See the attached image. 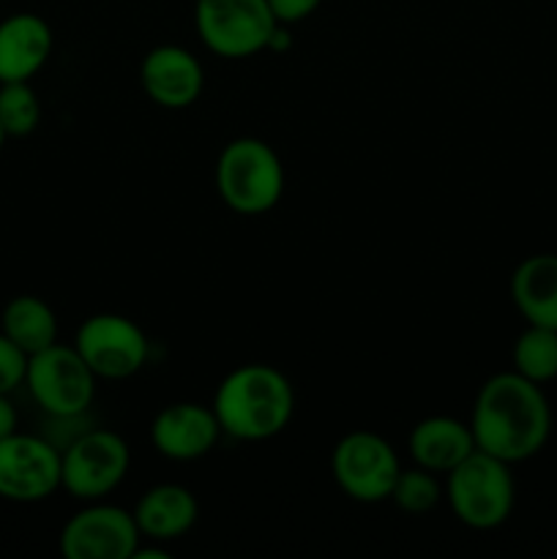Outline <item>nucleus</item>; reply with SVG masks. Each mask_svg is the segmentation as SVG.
<instances>
[{
  "mask_svg": "<svg viewBox=\"0 0 557 559\" xmlns=\"http://www.w3.org/2000/svg\"><path fill=\"white\" fill-rule=\"evenodd\" d=\"M475 448L508 464L528 462L544 451L552 435V407L535 382L517 371H500L481 385L470 415Z\"/></svg>",
  "mask_w": 557,
  "mask_h": 559,
  "instance_id": "1",
  "label": "nucleus"
},
{
  "mask_svg": "<svg viewBox=\"0 0 557 559\" xmlns=\"http://www.w3.org/2000/svg\"><path fill=\"white\" fill-rule=\"evenodd\" d=\"M222 435L240 442H265L287 429L295 391L287 377L268 364H244L229 371L213 396Z\"/></svg>",
  "mask_w": 557,
  "mask_h": 559,
  "instance_id": "2",
  "label": "nucleus"
},
{
  "mask_svg": "<svg viewBox=\"0 0 557 559\" xmlns=\"http://www.w3.org/2000/svg\"><path fill=\"white\" fill-rule=\"evenodd\" d=\"M216 189L224 205L238 216H262L284 194V164L268 142L238 136L216 158Z\"/></svg>",
  "mask_w": 557,
  "mask_h": 559,
  "instance_id": "3",
  "label": "nucleus"
},
{
  "mask_svg": "<svg viewBox=\"0 0 557 559\" xmlns=\"http://www.w3.org/2000/svg\"><path fill=\"white\" fill-rule=\"evenodd\" d=\"M446 500L464 527H500L508 522L517 502L511 464L475 448L462 464L448 473Z\"/></svg>",
  "mask_w": 557,
  "mask_h": 559,
  "instance_id": "4",
  "label": "nucleus"
},
{
  "mask_svg": "<svg viewBox=\"0 0 557 559\" xmlns=\"http://www.w3.org/2000/svg\"><path fill=\"white\" fill-rule=\"evenodd\" d=\"M96 380L76 347L55 342L27 358L25 385L33 402L55 420H74L87 413L96 399Z\"/></svg>",
  "mask_w": 557,
  "mask_h": 559,
  "instance_id": "5",
  "label": "nucleus"
},
{
  "mask_svg": "<svg viewBox=\"0 0 557 559\" xmlns=\"http://www.w3.org/2000/svg\"><path fill=\"white\" fill-rule=\"evenodd\" d=\"M131 467V448L118 431L87 429L60 451V489L74 500L96 502L112 495Z\"/></svg>",
  "mask_w": 557,
  "mask_h": 559,
  "instance_id": "6",
  "label": "nucleus"
},
{
  "mask_svg": "<svg viewBox=\"0 0 557 559\" xmlns=\"http://www.w3.org/2000/svg\"><path fill=\"white\" fill-rule=\"evenodd\" d=\"M194 25L200 41L213 55L244 60L268 52L278 22L268 0H197Z\"/></svg>",
  "mask_w": 557,
  "mask_h": 559,
  "instance_id": "7",
  "label": "nucleus"
},
{
  "mask_svg": "<svg viewBox=\"0 0 557 559\" xmlns=\"http://www.w3.org/2000/svg\"><path fill=\"white\" fill-rule=\"evenodd\" d=\"M402 473L396 451L375 431H349L331 453V475L339 491L360 506L391 500L393 484Z\"/></svg>",
  "mask_w": 557,
  "mask_h": 559,
  "instance_id": "8",
  "label": "nucleus"
},
{
  "mask_svg": "<svg viewBox=\"0 0 557 559\" xmlns=\"http://www.w3.org/2000/svg\"><path fill=\"white\" fill-rule=\"evenodd\" d=\"M74 347L98 380H129L151 355L145 331L134 320L112 311L87 317L76 328Z\"/></svg>",
  "mask_w": 557,
  "mask_h": 559,
  "instance_id": "9",
  "label": "nucleus"
},
{
  "mask_svg": "<svg viewBox=\"0 0 557 559\" xmlns=\"http://www.w3.org/2000/svg\"><path fill=\"white\" fill-rule=\"evenodd\" d=\"M60 489V448L36 435L14 431L0 440V500L44 502Z\"/></svg>",
  "mask_w": 557,
  "mask_h": 559,
  "instance_id": "10",
  "label": "nucleus"
},
{
  "mask_svg": "<svg viewBox=\"0 0 557 559\" xmlns=\"http://www.w3.org/2000/svg\"><path fill=\"white\" fill-rule=\"evenodd\" d=\"M140 540L134 513L96 500L63 524L60 555L66 559H131Z\"/></svg>",
  "mask_w": 557,
  "mask_h": 559,
  "instance_id": "11",
  "label": "nucleus"
},
{
  "mask_svg": "<svg viewBox=\"0 0 557 559\" xmlns=\"http://www.w3.org/2000/svg\"><path fill=\"white\" fill-rule=\"evenodd\" d=\"M222 437L213 407L200 402L167 404L153 418L151 442L169 462H197L216 448Z\"/></svg>",
  "mask_w": 557,
  "mask_h": 559,
  "instance_id": "12",
  "label": "nucleus"
},
{
  "mask_svg": "<svg viewBox=\"0 0 557 559\" xmlns=\"http://www.w3.org/2000/svg\"><path fill=\"white\" fill-rule=\"evenodd\" d=\"M140 85L156 107L186 109L202 96L205 69L186 47L162 44L142 58Z\"/></svg>",
  "mask_w": 557,
  "mask_h": 559,
  "instance_id": "13",
  "label": "nucleus"
},
{
  "mask_svg": "<svg viewBox=\"0 0 557 559\" xmlns=\"http://www.w3.org/2000/svg\"><path fill=\"white\" fill-rule=\"evenodd\" d=\"M55 36L47 20L20 11L0 22V82H31L47 66Z\"/></svg>",
  "mask_w": 557,
  "mask_h": 559,
  "instance_id": "14",
  "label": "nucleus"
},
{
  "mask_svg": "<svg viewBox=\"0 0 557 559\" xmlns=\"http://www.w3.org/2000/svg\"><path fill=\"white\" fill-rule=\"evenodd\" d=\"M131 513H134L142 538L167 544V540L183 538L194 527L197 519H200V506L186 486L158 484L137 500Z\"/></svg>",
  "mask_w": 557,
  "mask_h": 559,
  "instance_id": "15",
  "label": "nucleus"
},
{
  "mask_svg": "<svg viewBox=\"0 0 557 559\" xmlns=\"http://www.w3.org/2000/svg\"><path fill=\"white\" fill-rule=\"evenodd\" d=\"M410 456L429 473H451L475 451V437L470 424L448 415H431L415 424L410 431Z\"/></svg>",
  "mask_w": 557,
  "mask_h": 559,
  "instance_id": "16",
  "label": "nucleus"
},
{
  "mask_svg": "<svg viewBox=\"0 0 557 559\" xmlns=\"http://www.w3.org/2000/svg\"><path fill=\"white\" fill-rule=\"evenodd\" d=\"M511 300L528 325L557 331V254H530L511 276Z\"/></svg>",
  "mask_w": 557,
  "mask_h": 559,
  "instance_id": "17",
  "label": "nucleus"
},
{
  "mask_svg": "<svg viewBox=\"0 0 557 559\" xmlns=\"http://www.w3.org/2000/svg\"><path fill=\"white\" fill-rule=\"evenodd\" d=\"M0 333L31 358L58 342V317L52 306L38 295H16L3 306Z\"/></svg>",
  "mask_w": 557,
  "mask_h": 559,
  "instance_id": "18",
  "label": "nucleus"
},
{
  "mask_svg": "<svg viewBox=\"0 0 557 559\" xmlns=\"http://www.w3.org/2000/svg\"><path fill=\"white\" fill-rule=\"evenodd\" d=\"M513 371L524 380L544 385L557 377V331L544 325H528L513 342Z\"/></svg>",
  "mask_w": 557,
  "mask_h": 559,
  "instance_id": "19",
  "label": "nucleus"
},
{
  "mask_svg": "<svg viewBox=\"0 0 557 559\" xmlns=\"http://www.w3.org/2000/svg\"><path fill=\"white\" fill-rule=\"evenodd\" d=\"M42 123V102L31 82H0V126L5 136H27Z\"/></svg>",
  "mask_w": 557,
  "mask_h": 559,
  "instance_id": "20",
  "label": "nucleus"
},
{
  "mask_svg": "<svg viewBox=\"0 0 557 559\" xmlns=\"http://www.w3.org/2000/svg\"><path fill=\"white\" fill-rule=\"evenodd\" d=\"M442 497H446V489L437 480V473H429V469L418 467V464L413 469L402 467L391 491L393 506L404 513H413V516L429 513L431 508L440 506Z\"/></svg>",
  "mask_w": 557,
  "mask_h": 559,
  "instance_id": "21",
  "label": "nucleus"
},
{
  "mask_svg": "<svg viewBox=\"0 0 557 559\" xmlns=\"http://www.w3.org/2000/svg\"><path fill=\"white\" fill-rule=\"evenodd\" d=\"M27 355L11 342L9 336L0 333V393H14L16 388L25 385Z\"/></svg>",
  "mask_w": 557,
  "mask_h": 559,
  "instance_id": "22",
  "label": "nucleus"
},
{
  "mask_svg": "<svg viewBox=\"0 0 557 559\" xmlns=\"http://www.w3.org/2000/svg\"><path fill=\"white\" fill-rule=\"evenodd\" d=\"M322 0H268L273 16L282 25H295V22H304L306 16L315 14L320 9Z\"/></svg>",
  "mask_w": 557,
  "mask_h": 559,
  "instance_id": "23",
  "label": "nucleus"
},
{
  "mask_svg": "<svg viewBox=\"0 0 557 559\" xmlns=\"http://www.w3.org/2000/svg\"><path fill=\"white\" fill-rule=\"evenodd\" d=\"M14 431H20V415H16V407L9 393H0V440L11 437Z\"/></svg>",
  "mask_w": 557,
  "mask_h": 559,
  "instance_id": "24",
  "label": "nucleus"
},
{
  "mask_svg": "<svg viewBox=\"0 0 557 559\" xmlns=\"http://www.w3.org/2000/svg\"><path fill=\"white\" fill-rule=\"evenodd\" d=\"M289 47H293L289 25H282V22H278L276 31H273V36H271V41H268V49H271V52H287Z\"/></svg>",
  "mask_w": 557,
  "mask_h": 559,
  "instance_id": "25",
  "label": "nucleus"
},
{
  "mask_svg": "<svg viewBox=\"0 0 557 559\" xmlns=\"http://www.w3.org/2000/svg\"><path fill=\"white\" fill-rule=\"evenodd\" d=\"M131 559H169V551L164 549H142V546H137L134 557Z\"/></svg>",
  "mask_w": 557,
  "mask_h": 559,
  "instance_id": "26",
  "label": "nucleus"
},
{
  "mask_svg": "<svg viewBox=\"0 0 557 559\" xmlns=\"http://www.w3.org/2000/svg\"><path fill=\"white\" fill-rule=\"evenodd\" d=\"M5 140H9V136H5V131H3V126H0V151H3V145H5Z\"/></svg>",
  "mask_w": 557,
  "mask_h": 559,
  "instance_id": "27",
  "label": "nucleus"
}]
</instances>
